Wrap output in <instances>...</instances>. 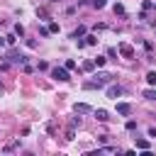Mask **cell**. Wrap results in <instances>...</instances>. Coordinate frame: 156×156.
<instances>
[{
  "mask_svg": "<svg viewBox=\"0 0 156 156\" xmlns=\"http://www.w3.org/2000/svg\"><path fill=\"white\" fill-rule=\"evenodd\" d=\"M95 117H98V122H110L107 110H95Z\"/></svg>",
  "mask_w": 156,
  "mask_h": 156,
  "instance_id": "9c48e42d",
  "label": "cell"
},
{
  "mask_svg": "<svg viewBox=\"0 0 156 156\" xmlns=\"http://www.w3.org/2000/svg\"><path fill=\"white\" fill-rule=\"evenodd\" d=\"M112 78H115L112 73H98V76H95V80H85V83H83V88H85V90H95V88L107 85Z\"/></svg>",
  "mask_w": 156,
  "mask_h": 156,
  "instance_id": "6da1fadb",
  "label": "cell"
},
{
  "mask_svg": "<svg viewBox=\"0 0 156 156\" xmlns=\"http://www.w3.org/2000/svg\"><path fill=\"white\" fill-rule=\"evenodd\" d=\"M51 78H54V80H61V83H68V80H71V73H68L63 66H61V68L56 66V68H51Z\"/></svg>",
  "mask_w": 156,
  "mask_h": 156,
  "instance_id": "7a4b0ae2",
  "label": "cell"
},
{
  "mask_svg": "<svg viewBox=\"0 0 156 156\" xmlns=\"http://www.w3.org/2000/svg\"><path fill=\"white\" fill-rule=\"evenodd\" d=\"M73 112H76V115H88V112H93V107H90L88 102H76V105H73Z\"/></svg>",
  "mask_w": 156,
  "mask_h": 156,
  "instance_id": "277c9868",
  "label": "cell"
},
{
  "mask_svg": "<svg viewBox=\"0 0 156 156\" xmlns=\"http://www.w3.org/2000/svg\"><path fill=\"white\" fill-rule=\"evenodd\" d=\"M73 136H76V132H73V127H68V129H66V139H68V141H71V139H73Z\"/></svg>",
  "mask_w": 156,
  "mask_h": 156,
  "instance_id": "7402d4cb",
  "label": "cell"
},
{
  "mask_svg": "<svg viewBox=\"0 0 156 156\" xmlns=\"http://www.w3.org/2000/svg\"><path fill=\"white\" fill-rule=\"evenodd\" d=\"M134 139H136V136H134ZM136 149H141V151L149 149V141H146V139H136Z\"/></svg>",
  "mask_w": 156,
  "mask_h": 156,
  "instance_id": "5bb4252c",
  "label": "cell"
},
{
  "mask_svg": "<svg viewBox=\"0 0 156 156\" xmlns=\"http://www.w3.org/2000/svg\"><path fill=\"white\" fill-rule=\"evenodd\" d=\"M15 34H17V37H24V27H22V24H20V22H17V24H15Z\"/></svg>",
  "mask_w": 156,
  "mask_h": 156,
  "instance_id": "ac0fdd59",
  "label": "cell"
},
{
  "mask_svg": "<svg viewBox=\"0 0 156 156\" xmlns=\"http://www.w3.org/2000/svg\"><path fill=\"white\" fill-rule=\"evenodd\" d=\"M117 51H119V56H124V58H134V49H132L129 44H124V41L117 46Z\"/></svg>",
  "mask_w": 156,
  "mask_h": 156,
  "instance_id": "3957f363",
  "label": "cell"
},
{
  "mask_svg": "<svg viewBox=\"0 0 156 156\" xmlns=\"http://www.w3.org/2000/svg\"><path fill=\"white\" fill-rule=\"evenodd\" d=\"M2 93H5V88H2V83H0V95H2Z\"/></svg>",
  "mask_w": 156,
  "mask_h": 156,
  "instance_id": "4316f807",
  "label": "cell"
},
{
  "mask_svg": "<svg viewBox=\"0 0 156 156\" xmlns=\"http://www.w3.org/2000/svg\"><path fill=\"white\" fill-rule=\"evenodd\" d=\"M124 127H127V132H134V129H136V122H134V119H129Z\"/></svg>",
  "mask_w": 156,
  "mask_h": 156,
  "instance_id": "44dd1931",
  "label": "cell"
},
{
  "mask_svg": "<svg viewBox=\"0 0 156 156\" xmlns=\"http://www.w3.org/2000/svg\"><path fill=\"white\" fill-rule=\"evenodd\" d=\"M63 68H66V71H73V68H76V61H73V58H68V61L63 63Z\"/></svg>",
  "mask_w": 156,
  "mask_h": 156,
  "instance_id": "d6986e66",
  "label": "cell"
},
{
  "mask_svg": "<svg viewBox=\"0 0 156 156\" xmlns=\"http://www.w3.org/2000/svg\"><path fill=\"white\" fill-rule=\"evenodd\" d=\"M10 61H12V63H27V56H22V54H17V51H10Z\"/></svg>",
  "mask_w": 156,
  "mask_h": 156,
  "instance_id": "52a82bcc",
  "label": "cell"
},
{
  "mask_svg": "<svg viewBox=\"0 0 156 156\" xmlns=\"http://www.w3.org/2000/svg\"><path fill=\"white\" fill-rule=\"evenodd\" d=\"M146 83L149 85H156V71H149L146 73Z\"/></svg>",
  "mask_w": 156,
  "mask_h": 156,
  "instance_id": "8fae6325",
  "label": "cell"
},
{
  "mask_svg": "<svg viewBox=\"0 0 156 156\" xmlns=\"http://www.w3.org/2000/svg\"><path fill=\"white\" fill-rule=\"evenodd\" d=\"M117 112H119L122 117H129V115H132V105H129V102H117Z\"/></svg>",
  "mask_w": 156,
  "mask_h": 156,
  "instance_id": "8992f818",
  "label": "cell"
},
{
  "mask_svg": "<svg viewBox=\"0 0 156 156\" xmlns=\"http://www.w3.org/2000/svg\"><path fill=\"white\" fill-rule=\"evenodd\" d=\"M85 44H88V46H95V44H98V37H95V34H88V37H85Z\"/></svg>",
  "mask_w": 156,
  "mask_h": 156,
  "instance_id": "4fadbf2b",
  "label": "cell"
},
{
  "mask_svg": "<svg viewBox=\"0 0 156 156\" xmlns=\"http://www.w3.org/2000/svg\"><path fill=\"white\" fill-rule=\"evenodd\" d=\"M90 5H93L95 10H102V7L107 5V0H90Z\"/></svg>",
  "mask_w": 156,
  "mask_h": 156,
  "instance_id": "7c38bea8",
  "label": "cell"
},
{
  "mask_svg": "<svg viewBox=\"0 0 156 156\" xmlns=\"http://www.w3.org/2000/svg\"><path fill=\"white\" fill-rule=\"evenodd\" d=\"M119 95H124V88H122V85H110V88H107V98H115V100H117Z\"/></svg>",
  "mask_w": 156,
  "mask_h": 156,
  "instance_id": "5b68a950",
  "label": "cell"
},
{
  "mask_svg": "<svg viewBox=\"0 0 156 156\" xmlns=\"http://www.w3.org/2000/svg\"><path fill=\"white\" fill-rule=\"evenodd\" d=\"M112 10H115V15H124V5H122V2H115Z\"/></svg>",
  "mask_w": 156,
  "mask_h": 156,
  "instance_id": "2e32d148",
  "label": "cell"
},
{
  "mask_svg": "<svg viewBox=\"0 0 156 156\" xmlns=\"http://www.w3.org/2000/svg\"><path fill=\"white\" fill-rule=\"evenodd\" d=\"M20 146V139H15V141H10L7 146H5V151H12V149H17Z\"/></svg>",
  "mask_w": 156,
  "mask_h": 156,
  "instance_id": "ffe728a7",
  "label": "cell"
},
{
  "mask_svg": "<svg viewBox=\"0 0 156 156\" xmlns=\"http://www.w3.org/2000/svg\"><path fill=\"white\" fill-rule=\"evenodd\" d=\"M37 68H39V71H49V63H46V61H39V66H37Z\"/></svg>",
  "mask_w": 156,
  "mask_h": 156,
  "instance_id": "cb8c5ba5",
  "label": "cell"
},
{
  "mask_svg": "<svg viewBox=\"0 0 156 156\" xmlns=\"http://www.w3.org/2000/svg\"><path fill=\"white\" fill-rule=\"evenodd\" d=\"M93 63H95L98 68H102V66L107 63V58H105V56H95V58H93Z\"/></svg>",
  "mask_w": 156,
  "mask_h": 156,
  "instance_id": "30bf717a",
  "label": "cell"
},
{
  "mask_svg": "<svg viewBox=\"0 0 156 156\" xmlns=\"http://www.w3.org/2000/svg\"><path fill=\"white\" fill-rule=\"evenodd\" d=\"M149 136H154V139H156V127H151V129H149Z\"/></svg>",
  "mask_w": 156,
  "mask_h": 156,
  "instance_id": "d4e9b609",
  "label": "cell"
},
{
  "mask_svg": "<svg viewBox=\"0 0 156 156\" xmlns=\"http://www.w3.org/2000/svg\"><path fill=\"white\" fill-rule=\"evenodd\" d=\"M80 68H83V71H93V68H95L93 58H90V61H83V66H80Z\"/></svg>",
  "mask_w": 156,
  "mask_h": 156,
  "instance_id": "e0dca14e",
  "label": "cell"
},
{
  "mask_svg": "<svg viewBox=\"0 0 156 156\" xmlns=\"http://www.w3.org/2000/svg\"><path fill=\"white\" fill-rule=\"evenodd\" d=\"M5 39H7V44H15V41H17V34H7Z\"/></svg>",
  "mask_w": 156,
  "mask_h": 156,
  "instance_id": "603a6c76",
  "label": "cell"
},
{
  "mask_svg": "<svg viewBox=\"0 0 156 156\" xmlns=\"http://www.w3.org/2000/svg\"><path fill=\"white\" fill-rule=\"evenodd\" d=\"M0 22H2V20H0Z\"/></svg>",
  "mask_w": 156,
  "mask_h": 156,
  "instance_id": "83f0119b",
  "label": "cell"
},
{
  "mask_svg": "<svg viewBox=\"0 0 156 156\" xmlns=\"http://www.w3.org/2000/svg\"><path fill=\"white\" fill-rule=\"evenodd\" d=\"M5 44H7V39H5V37H0V49H2Z\"/></svg>",
  "mask_w": 156,
  "mask_h": 156,
  "instance_id": "484cf974",
  "label": "cell"
},
{
  "mask_svg": "<svg viewBox=\"0 0 156 156\" xmlns=\"http://www.w3.org/2000/svg\"><path fill=\"white\" fill-rule=\"evenodd\" d=\"M83 34H85V27H83V24H78V29H73V32H71V39H83Z\"/></svg>",
  "mask_w": 156,
  "mask_h": 156,
  "instance_id": "ba28073f",
  "label": "cell"
},
{
  "mask_svg": "<svg viewBox=\"0 0 156 156\" xmlns=\"http://www.w3.org/2000/svg\"><path fill=\"white\" fill-rule=\"evenodd\" d=\"M144 98H146V100H156V90H154V88L144 90Z\"/></svg>",
  "mask_w": 156,
  "mask_h": 156,
  "instance_id": "9a60e30c",
  "label": "cell"
}]
</instances>
